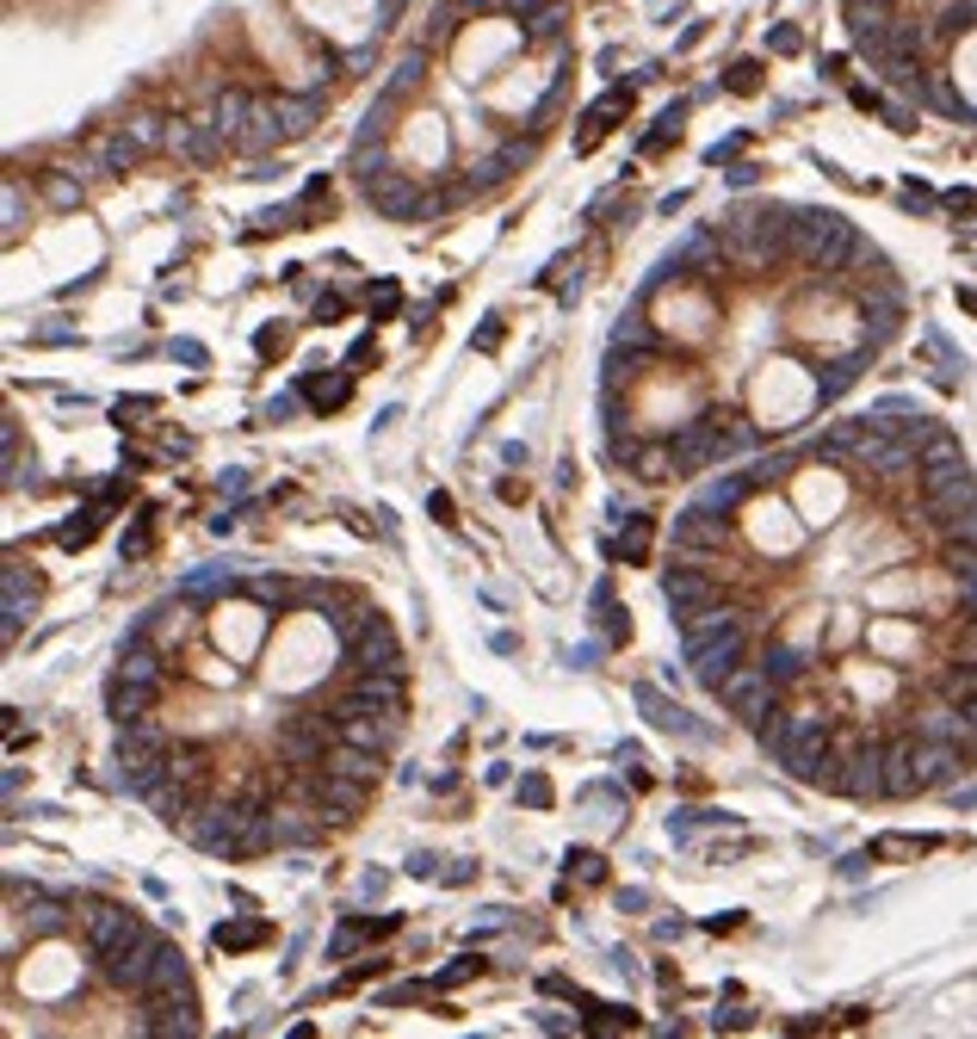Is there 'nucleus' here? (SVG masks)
Returning <instances> with one entry per match:
<instances>
[{
  "mask_svg": "<svg viewBox=\"0 0 977 1039\" xmlns=\"http://www.w3.org/2000/svg\"><path fill=\"white\" fill-rule=\"evenodd\" d=\"M761 743L773 755H780V761H786L792 773H798V780H817V773L823 768H835V761H829V724L817 712H773L761 724Z\"/></svg>",
  "mask_w": 977,
  "mask_h": 1039,
  "instance_id": "nucleus-1",
  "label": "nucleus"
},
{
  "mask_svg": "<svg viewBox=\"0 0 977 1039\" xmlns=\"http://www.w3.org/2000/svg\"><path fill=\"white\" fill-rule=\"evenodd\" d=\"M792 248H798V260H805L810 272H842L854 254H860V235H854V223H842V217H805V223H792Z\"/></svg>",
  "mask_w": 977,
  "mask_h": 1039,
  "instance_id": "nucleus-2",
  "label": "nucleus"
},
{
  "mask_svg": "<svg viewBox=\"0 0 977 1039\" xmlns=\"http://www.w3.org/2000/svg\"><path fill=\"white\" fill-rule=\"evenodd\" d=\"M248 817H254V810L242 805V798H198V810H192L180 829H186V835L205 847V854H242Z\"/></svg>",
  "mask_w": 977,
  "mask_h": 1039,
  "instance_id": "nucleus-3",
  "label": "nucleus"
},
{
  "mask_svg": "<svg viewBox=\"0 0 977 1039\" xmlns=\"http://www.w3.org/2000/svg\"><path fill=\"white\" fill-rule=\"evenodd\" d=\"M921 514L935 520L940 533H953L965 514H977V477L965 464H947V470H921Z\"/></svg>",
  "mask_w": 977,
  "mask_h": 1039,
  "instance_id": "nucleus-4",
  "label": "nucleus"
},
{
  "mask_svg": "<svg viewBox=\"0 0 977 1039\" xmlns=\"http://www.w3.org/2000/svg\"><path fill=\"white\" fill-rule=\"evenodd\" d=\"M297 786H304V798H309L316 810H328L334 823L359 817L365 798H371V786H365V780H346V773H334V768H309V773H297Z\"/></svg>",
  "mask_w": 977,
  "mask_h": 1039,
  "instance_id": "nucleus-5",
  "label": "nucleus"
},
{
  "mask_svg": "<svg viewBox=\"0 0 977 1039\" xmlns=\"http://www.w3.org/2000/svg\"><path fill=\"white\" fill-rule=\"evenodd\" d=\"M161 953H168V941H161L155 928H143L136 941H124L118 953H106L99 965H106V978H112L118 990H131V997H143V990H149V978H155V959H161Z\"/></svg>",
  "mask_w": 977,
  "mask_h": 1039,
  "instance_id": "nucleus-6",
  "label": "nucleus"
},
{
  "mask_svg": "<svg viewBox=\"0 0 977 1039\" xmlns=\"http://www.w3.org/2000/svg\"><path fill=\"white\" fill-rule=\"evenodd\" d=\"M743 644H748L743 619H736V625H724V632H711L706 644H687L693 674H699L706 687H724V674H730V669H743Z\"/></svg>",
  "mask_w": 977,
  "mask_h": 1039,
  "instance_id": "nucleus-7",
  "label": "nucleus"
},
{
  "mask_svg": "<svg viewBox=\"0 0 977 1039\" xmlns=\"http://www.w3.org/2000/svg\"><path fill=\"white\" fill-rule=\"evenodd\" d=\"M786 242H792V223H780V217H743L730 230V260L736 267H767Z\"/></svg>",
  "mask_w": 977,
  "mask_h": 1039,
  "instance_id": "nucleus-8",
  "label": "nucleus"
},
{
  "mask_svg": "<svg viewBox=\"0 0 977 1039\" xmlns=\"http://www.w3.org/2000/svg\"><path fill=\"white\" fill-rule=\"evenodd\" d=\"M718 699H724L736 718H748V724H767V718H773V674L767 669H730Z\"/></svg>",
  "mask_w": 977,
  "mask_h": 1039,
  "instance_id": "nucleus-9",
  "label": "nucleus"
},
{
  "mask_svg": "<svg viewBox=\"0 0 977 1039\" xmlns=\"http://www.w3.org/2000/svg\"><path fill=\"white\" fill-rule=\"evenodd\" d=\"M365 198H371L383 217H433L440 211V198H422L415 180H403V173H365Z\"/></svg>",
  "mask_w": 977,
  "mask_h": 1039,
  "instance_id": "nucleus-10",
  "label": "nucleus"
},
{
  "mask_svg": "<svg viewBox=\"0 0 977 1039\" xmlns=\"http://www.w3.org/2000/svg\"><path fill=\"white\" fill-rule=\"evenodd\" d=\"M718 421H724V415H699V421H687V427H681V433H674V464H681V470H706V464H718V459H724V427H718Z\"/></svg>",
  "mask_w": 977,
  "mask_h": 1039,
  "instance_id": "nucleus-11",
  "label": "nucleus"
},
{
  "mask_svg": "<svg viewBox=\"0 0 977 1039\" xmlns=\"http://www.w3.org/2000/svg\"><path fill=\"white\" fill-rule=\"evenodd\" d=\"M81 928H87V946H94L99 959H106V953H118L124 941H136V934H143V922H136L131 909H118V904H94L87 916H81Z\"/></svg>",
  "mask_w": 977,
  "mask_h": 1039,
  "instance_id": "nucleus-12",
  "label": "nucleus"
},
{
  "mask_svg": "<svg viewBox=\"0 0 977 1039\" xmlns=\"http://www.w3.org/2000/svg\"><path fill=\"white\" fill-rule=\"evenodd\" d=\"M346 662H353V669H396L403 674V644H396V632H390L383 619H371L359 637H346Z\"/></svg>",
  "mask_w": 977,
  "mask_h": 1039,
  "instance_id": "nucleus-13",
  "label": "nucleus"
},
{
  "mask_svg": "<svg viewBox=\"0 0 977 1039\" xmlns=\"http://www.w3.org/2000/svg\"><path fill=\"white\" fill-rule=\"evenodd\" d=\"M835 786H842L847 798H879L884 792V743H872V736L854 743V749H847V773Z\"/></svg>",
  "mask_w": 977,
  "mask_h": 1039,
  "instance_id": "nucleus-14",
  "label": "nucleus"
},
{
  "mask_svg": "<svg viewBox=\"0 0 977 1039\" xmlns=\"http://www.w3.org/2000/svg\"><path fill=\"white\" fill-rule=\"evenodd\" d=\"M724 533H730V526H724V514H706L699 501H693L687 514H681V520L669 526V539L681 545V551H718V545H724Z\"/></svg>",
  "mask_w": 977,
  "mask_h": 1039,
  "instance_id": "nucleus-15",
  "label": "nucleus"
},
{
  "mask_svg": "<svg viewBox=\"0 0 977 1039\" xmlns=\"http://www.w3.org/2000/svg\"><path fill=\"white\" fill-rule=\"evenodd\" d=\"M884 792H891V798H909V792H921V780H916V736L884 743Z\"/></svg>",
  "mask_w": 977,
  "mask_h": 1039,
  "instance_id": "nucleus-16",
  "label": "nucleus"
},
{
  "mask_svg": "<svg viewBox=\"0 0 977 1039\" xmlns=\"http://www.w3.org/2000/svg\"><path fill=\"white\" fill-rule=\"evenodd\" d=\"M662 600H669L674 613H693V607L718 600V588H711V576H699V570H669V576H662Z\"/></svg>",
  "mask_w": 977,
  "mask_h": 1039,
  "instance_id": "nucleus-17",
  "label": "nucleus"
},
{
  "mask_svg": "<svg viewBox=\"0 0 977 1039\" xmlns=\"http://www.w3.org/2000/svg\"><path fill=\"white\" fill-rule=\"evenodd\" d=\"M168 780H180V786H192L198 798H205V780H211V749H205V743L168 749Z\"/></svg>",
  "mask_w": 977,
  "mask_h": 1039,
  "instance_id": "nucleus-18",
  "label": "nucleus"
},
{
  "mask_svg": "<svg viewBox=\"0 0 977 1039\" xmlns=\"http://www.w3.org/2000/svg\"><path fill=\"white\" fill-rule=\"evenodd\" d=\"M322 768H334V773H346V780H365V786H371L378 768H383V755L378 749H359V743H334Z\"/></svg>",
  "mask_w": 977,
  "mask_h": 1039,
  "instance_id": "nucleus-19",
  "label": "nucleus"
},
{
  "mask_svg": "<svg viewBox=\"0 0 977 1039\" xmlns=\"http://www.w3.org/2000/svg\"><path fill=\"white\" fill-rule=\"evenodd\" d=\"M322 817L328 810H272V829H279V847H304V842H316L322 835Z\"/></svg>",
  "mask_w": 977,
  "mask_h": 1039,
  "instance_id": "nucleus-20",
  "label": "nucleus"
},
{
  "mask_svg": "<svg viewBox=\"0 0 977 1039\" xmlns=\"http://www.w3.org/2000/svg\"><path fill=\"white\" fill-rule=\"evenodd\" d=\"M736 607H718V600H706V607H693V613H681V637L687 644H706L711 632H724V625H736Z\"/></svg>",
  "mask_w": 977,
  "mask_h": 1039,
  "instance_id": "nucleus-21",
  "label": "nucleus"
},
{
  "mask_svg": "<svg viewBox=\"0 0 977 1039\" xmlns=\"http://www.w3.org/2000/svg\"><path fill=\"white\" fill-rule=\"evenodd\" d=\"M118 674H124V681H143V687H161V656L149 650V637L143 632L131 637V650L118 656Z\"/></svg>",
  "mask_w": 977,
  "mask_h": 1039,
  "instance_id": "nucleus-22",
  "label": "nucleus"
},
{
  "mask_svg": "<svg viewBox=\"0 0 977 1039\" xmlns=\"http://www.w3.org/2000/svg\"><path fill=\"white\" fill-rule=\"evenodd\" d=\"M748 489H755L748 477H711L706 489H699V508H706V514H736Z\"/></svg>",
  "mask_w": 977,
  "mask_h": 1039,
  "instance_id": "nucleus-23",
  "label": "nucleus"
},
{
  "mask_svg": "<svg viewBox=\"0 0 977 1039\" xmlns=\"http://www.w3.org/2000/svg\"><path fill=\"white\" fill-rule=\"evenodd\" d=\"M143 712H155V687L118 674V681H112V718H118V724H131V718H143Z\"/></svg>",
  "mask_w": 977,
  "mask_h": 1039,
  "instance_id": "nucleus-24",
  "label": "nucleus"
},
{
  "mask_svg": "<svg viewBox=\"0 0 977 1039\" xmlns=\"http://www.w3.org/2000/svg\"><path fill=\"white\" fill-rule=\"evenodd\" d=\"M947 464H965V452H958L953 433H940V427H928V440L916 445V470H947Z\"/></svg>",
  "mask_w": 977,
  "mask_h": 1039,
  "instance_id": "nucleus-25",
  "label": "nucleus"
},
{
  "mask_svg": "<svg viewBox=\"0 0 977 1039\" xmlns=\"http://www.w3.org/2000/svg\"><path fill=\"white\" fill-rule=\"evenodd\" d=\"M173 990H192V983H186V959L168 946V953L155 959V978H149V990H143V997H173Z\"/></svg>",
  "mask_w": 977,
  "mask_h": 1039,
  "instance_id": "nucleus-26",
  "label": "nucleus"
},
{
  "mask_svg": "<svg viewBox=\"0 0 977 1039\" xmlns=\"http://www.w3.org/2000/svg\"><path fill=\"white\" fill-rule=\"evenodd\" d=\"M632 470L637 477H674L681 464H674V445H632Z\"/></svg>",
  "mask_w": 977,
  "mask_h": 1039,
  "instance_id": "nucleus-27",
  "label": "nucleus"
},
{
  "mask_svg": "<svg viewBox=\"0 0 977 1039\" xmlns=\"http://www.w3.org/2000/svg\"><path fill=\"white\" fill-rule=\"evenodd\" d=\"M118 743H131V749H168V731L155 724V712L131 718V724H118Z\"/></svg>",
  "mask_w": 977,
  "mask_h": 1039,
  "instance_id": "nucleus-28",
  "label": "nucleus"
},
{
  "mask_svg": "<svg viewBox=\"0 0 977 1039\" xmlns=\"http://www.w3.org/2000/svg\"><path fill=\"white\" fill-rule=\"evenodd\" d=\"M272 106H279V124H285V136H304L309 124H316V99H291V94H272Z\"/></svg>",
  "mask_w": 977,
  "mask_h": 1039,
  "instance_id": "nucleus-29",
  "label": "nucleus"
},
{
  "mask_svg": "<svg viewBox=\"0 0 977 1039\" xmlns=\"http://www.w3.org/2000/svg\"><path fill=\"white\" fill-rule=\"evenodd\" d=\"M613 346H637V353H656V334H650V322H644V309H632V316H619Z\"/></svg>",
  "mask_w": 977,
  "mask_h": 1039,
  "instance_id": "nucleus-30",
  "label": "nucleus"
},
{
  "mask_svg": "<svg viewBox=\"0 0 977 1039\" xmlns=\"http://www.w3.org/2000/svg\"><path fill=\"white\" fill-rule=\"evenodd\" d=\"M761 669L773 674V681H798V674H805V650H792V644H773V650L761 656Z\"/></svg>",
  "mask_w": 977,
  "mask_h": 1039,
  "instance_id": "nucleus-31",
  "label": "nucleus"
},
{
  "mask_svg": "<svg viewBox=\"0 0 977 1039\" xmlns=\"http://www.w3.org/2000/svg\"><path fill=\"white\" fill-rule=\"evenodd\" d=\"M897 328V297H872L866 304V341H884Z\"/></svg>",
  "mask_w": 977,
  "mask_h": 1039,
  "instance_id": "nucleus-32",
  "label": "nucleus"
},
{
  "mask_svg": "<svg viewBox=\"0 0 977 1039\" xmlns=\"http://www.w3.org/2000/svg\"><path fill=\"white\" fill-rule=\"evenodd\" d=\"M947 570H953L958 582L977 576V539H947Z\"/></svg>",
  "mask_w": 977,
  "mask_h": 1039,
  "instance_id": "nucleus-33",
  "label": "nucleus"
},
{
  "mask_svg": "<svg viewBox=\"0 0 977 1039\" xmlns=\"http://www.w3.org/2000/svg\"><path fill=\"white\" fill-rule=\"evenodd\" d=\"M106 168L112 173H124V168H136V155H143V143H136V136H112V143H106Z\"/></svg>",
  "mask_w": 977,
  "mask_h": 1039,
  "instance_id": "nucleus-34",
  "label": "nucleus"
},
{
  "mask_svg": "<svg viewBox=\"0 0 977 1039\" xmlns=\"http://www.w3.org/2000/svg\"><path fill=\"white\" fill-rule=\"evenodd\" d=\"M44 198H50L57 211H75V205H81V186H75V180H62V173H44Z\"/></svg>",
  "mask_w": 977,
  "mask_h": 1039,
  "instance_id": "nucleus-35",
  "label": "nucleus"
},
{
  "mask_svg": "<svg viewBox=\"0 0 977 1039\" xmlns=\"http://www.w3.org/2000/svg\"><path fill=\"white\" fill-rule=\"evenodd\" d=\"M346 396H353V384H346V378H328V384L316 378V384H309V403H316V408H341Z\"/></svg>",
  "mask_w": 977,
  "mask_h": 1039,
  "instance_id": "nucleus-36",
  "label": "nucleus"
},
{
  "mask_svg": "<svg viewBox=\"0 0 977 1039\" xmlns=\"http://www.w3.org/2000/svg\"><path fill=\"white\" fill-rule=\"evenodd\" d=\"M254 941H267V928H260V922H242V928H217V946H254Z\"/></svg>",
  "mask_w": 977,
  "mask_h": 1039,
  "instance_id": "nucleus-37",
  "label": "nucleus"
},
{
  "mask_svg": "<svg viewBox=\"0 0 977 1039\" xmlns=\"http://www.w3.org/2000/svg\"><path fill=\"white\" fill-rule=\"evenodd\" d=\"M25 928H32V934H57V928H62V904H38Z\"/></svg>",
  "mask_w": 977,
  "mask_h": 1039,
  "instance_id": "nucleus-38",
  "label": "nucleus"
},
{
  "mask_svg": "<svg viewBox=\"0 0 977 1039\" xmlns=\"http://www.w3.org/2000/svg\"><path fill=\"white\" fill-rule=\"evenodd\" d=\"M644 551H650V520H632V533H625V558L644 563Z\"/></svg>",
  "mask_w": 977,
  "mask_h": 1039,
  "instance_id": "nucleus-39",
  "label": "nucleus"
},
{
  "mask_svg": "<svg viewBox=\"0 0 977 1039\" xmlns=\"http://www.w3.org/2000/svg\"><path fill=\"white\" fill-rule=\"evenodd\" d=\"M477 971H483V959H477V953H471V959H459V965H452V971H440V983H459V978H477Z\"/></svg>",
  "mask_w": 977,
  "mask_h": 1039,
  "instance_id": "nucleus-40",
  "label": "nucleus"
},
{
  "mask_svg": "<svg viewBox=\"0 0 977 1039\" xmlns=\"http://www.w3.org/2000/svg\"><path fill=\"white\" fill-rule=\"evenodd\" d=\"M854 378V359H842V366H829V378H823V396H835V390Z\"/></svg>",
  "mask_w": 977,
  "mask_h": 1039,
  "instance_id": "nucleus-41",
  "label": "nucleus"
},
{
  "mask_svg": "<svg viewBox=\"0 0 977 1039\" xmlns=\"http://www.w3.org/2000/svg\"><path fill=\"white\" fill-rule=\"evenodd\" d=\"M755 75H761L755 62H736V69H730V87H736V94H748V87H755Z\"/></svg>",
  "mask_w": 977,
  "mask_h": 1039,
  "instance_id": "nucleus-42",
  "label": "nucleus"
},
{
  "mask_svg": "<svg viewBox=\"0 0 977 1039\" xmlns=\"http://www.w3.org/2000/svg\"><path fill=\"white\" fill-rule=\"evenodd\" d=\"M575 872H582V879H588V885H595L600 872H607V860H600V854H575Z\"/></svg>",
  "mask_w": 977,
  "mask_h": 1039,
  "instance_id": "nucleus-43",
  "label": "nucleus"
},
{
  "mask_svg": "<svg viewBox=\"0 0 977 1039\" xmlns=\"http://www.w3.org/2000/svg\"><path fill=\"white\" fill-rule=\"evenodd\" d=\"M958 607H965V613H977V576L958 582Z\"/></svg>",
  "mask_w": 977,
  "mask_h": 1039,
  "instance_id": "nucleus-44",
  "label": "nucleus"
},
{
  "mask_svg": "<svg viewBox=\"0 0 977 1039\" xmlns=\"http://www.w3.org/2000/svg\"><path fill=\"white\" fill-rule=\"evenodd\" d=\"M285 346V328H260V353H279Z\"/></svg>",
  "mask_w": 977,
  "mask_h": 1039,
  "instance_id": "nucleus-45",
  "label": "nucleus"
},
{
  "mask_svg": "<svg viewBox=\"0 0 977 1039\" xmlns=\"http://www.w3.org/2000/svg\"><path fill=\"white\" fill-rule=\"evenodd\" d=\"M965 656L977 662V613H972V632H965Z\"/></svg>",
  "mask_w": 977,
  "mask_h": 1039,
  "instance_id": "nucleus-46",
  "label": "nucleus"
},
{
  "mask_svg": "<svg viewBox=\"0 0 977 1039\" xmlns=\"http://www.w3.org/2000/svg\"><path fill=\"white\" fill-rule=\"evenodd\" d=\"M958 712H965V718L977 724V693H965V699H958Z\"/></svg>",
  "mask_w": 977,
  "mask_h": 1039,
  "instance_id": "nucleus-47",
  "label": "nucleus"
}]
</instances>
